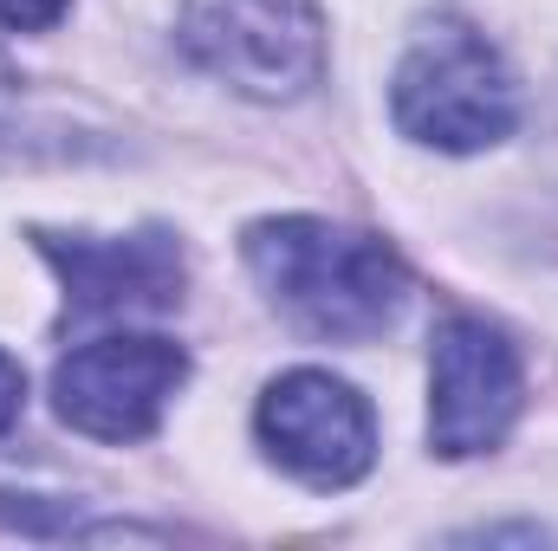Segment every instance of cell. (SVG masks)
I'll use <instances>...</instances> for the list:
<instances>
[{
	"label": "cell",
	"instance_id": "5",
	"mask_svg": "<svg viewBox=\"0 0 558 551\" xmlns=\"http://www.w3.org/2000/svg\"><path fill=\"white\" fill-rule=\"evenodd\" d=\"M260 441L279 467L318 493L357 487L377 461V415L331 370H292L260 396Z\"/></svg>",
	"mask_w": 558,
	"mask_h": 551
},
{
	"label": "cell",
	"instance_id": "1",
	"mask_svg": "<svg viewBox=\"0 0 558 551\" xmlns=\"http://www.w3.org/2000/svg\"><path fill=\"white\" fill-rule=\"evenodd\" d=\"M247 267L267 285L286 325H299L305 338H331V344L377 338L410 298V273L384 241L312 221V215L247 228Z\"/></svg>",
	"mask_w": 558,
	"mask_h": 551
},
{
	"label": "cell",
	"instance_id": "10",
	"mask_svg": "<svg viewBox=\"0 0 558 551\" xmlns=\"http://www.w3.org/2000/svg\"><path fill=\"white\" fill-rule=\"evenodd\" d=\"M7 105H13V72H7V59H0V118H7Z\"/></svg>",
	"mask_w": 558,
	"mask_h": 551
},
{
	"label": "cell",
	"instance_id": "8",
	"mask_svg": "<svg viewBox=\"0 0 558 551\" xmlns=\"http://www.w3.org/2000/svg\"><path fill=\"white\" fill-rule=\"evenodd\" d=\"M72 0H0V26L7 33H46Z\"/></svg>",
	"mask_w": 558,
	"mask_h": 551
},
{
	"label": "cell",
	"instance_id": "3",
	"mask_svg": "<svg viewBox=\"0 0 558 551\" xmlns=\"http://www.w3.org/2000/svg\"><path fill=\"white\" fill-rule=\"evenodd\" d=\"M175 39L208 78L260 105L305 98L325 78L318 0H189Z\"/></svg>",
	"mask_w": 558,
	"mask_h": 551
},
{
	"label": "cell",
	"instance_id": "4",
	"mask_svg": "<svg viewBox=\"0 0 558 551\" xmlns=\"http://www.w3.org/2000/svg\"><path fill=\"white\" fill-rule=\"evenodd\" d=\"M526 396L520 377V351L507 344V331H494L487 318H448L435 331V357H428V441L448 461L487 454L507 441L513 415Z\"/></svg>",
	"mask_w": 558,
	"mask_h": 551
},
{
	"label": "cell",
	"instance_id": "6",
	"mask_svg": "<svg viewBox=\"0 0 558 551\" xmlns=\"http://www.w3.org/2000/svg\"><path fill=\"white\" fill-rule=\"evenodd\" d=\"M182 377L189 357L169 338H98L52 370V403L92 441H143L182 390Z\"/></svg>",
	"mask_w": 558,
	"mask_h": 551
},
{
	"label": "cell",
	"instance_id": "2",
	"mask_svg": "<svg viewBox=\"0 0 558 551\" xmlns=\"http://www.w3.org/2000/svg\"><path fill=\"white\" fill-rule=\"evenodd\" d=\"M390 111L403 137L468 156V149H494L500 137H513L520 85L481 26H468L461 13H435L416 26L390 78Z\"/></svg>",
	"mask_w": 558,
	"mask_h": 551
},
{
	"label": "cell",
	"instance_id": "9",
	"mask_svg": "<svg viewBox=\"0 0 558 551\" xmlns=\"http://www.w3.org/2000/svg\"><path fill=\"white\" fill-rule=\"evenodd\" d=\"M20 403H26V377H20L13 357H0V434L20 421Z\"/></svg>",
	"mask_w": 558,
	"mask_h": 551
},
{
	"label": "cell",
	"instance_id": "7",
	"mask_svg": "<svg viewBox=\"0 0 558 551\" xmlns=\"http://www.w3.org/2000/svg\"><path fill=\"white\" fill-rule=\"evenodd\" d=\"M39 254L65 279L72 318H156L182 305V247L169 234H39Z\"/></svg>",
	"mask_w": 558,
	"mask_h": 551
}]
</instances>
